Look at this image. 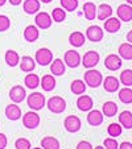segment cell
Returning a JSON list of instances; mask_svg holds the SVG:
<instances>
[{"instance_id":"12","label":"cell","mask_w":132,"mask_h":149,"mask_svg":"<svg viewBox=\"0 0 132 149\" xmlns=\"http://www.w3.org/2000/svg\"><path fill=\"white\" fill-rule=\"evenodd\" d=\"M116 13H118V19L120 21H131L132 20V7L131 4H120L116 9Z\"/></svg>"},{"instance_id":"40","label":"cell","mask_w":132,"mask_h":149,"mask_svg":"<svg viewBox=\"0 0 132 149\" xmlns=\"http://www.w3.org/2000/svg\"><path fill=\"white\" fill-rule=\"evenodd\" d=\"M11 26V20L6 15H0V32H6Z\"/></svg>"},{"instance_id":"36","label":"cell","mask_w":132,"mask_h":149,"mask_svg":"<svg viewBox=\"0 0 132 149\" xmlns=\"http://www.w3.org/2000/svg\"><path fill=\"white\" fill-rule=\"evenodd\" d=\"M122 131H123V127L120 125V124L118 123H111L108 125V128H107V132H108V135L111 136V137H118V136L122 135Z\"/></svg>"},{"instance_id":"49","label":"cell","mask_w":132,"mask_h":149,"mask_svg":"<svg viewBox=\"0 0 132 149\" xmlns=\"http://www.w3.org/2000/svg\"><path fill=\"white\" fill-rule=\"evenodd\" d=\"M94 149H104V146H95Z\"/></svg>"},{"instance_id":"35","label":"cell","mask_w":132,"mask_h":149,"mask_svg":"<svg viewBox=\"0 0 132 149\" xmlns=\"http://www.w3.org/2000/svg\"><path fill=\"white\" fill-rule=\"evenodd\" d=\"M122 84H124L126 87L132 86V70L131 69H126L120 73V78H119Z\"/></svg>"},{"instance_id":"30","label":"cell","mask_w":132,"mask_h":149,"mask_svg":"<svg viewBox=\"0 0 132 149\" xmlns=\"http://www.w3.org/2000/svg\"><path fill=\"white\" fill-rule=\"evenodd\" d=\"M70 90H71V93L75 94V95H82V94H85V91H86V83H85V81L75 79V81L71 82Z\"/></svg>"},{"instance_id":"44","label":"cell","mask_w":132,"mask_h":149,"mask_svg":"<svg viewBox=\"0 0 132 149\" xmlns=\"http://www.w3.org/2000/svg\"><path fill=\"white\" fill-rule=\"evenodd\" d=\"M119 149H132V143L124 141V143L119 144Z\"/></svg>"},{"instance_id":"10","label":"cell","mask_w":132,"mask_h":149,"mask_svg":"<svg viewBox=\"0 0 132 149\" xmlns=\"http://www.w3.org/2000/svg\"><path fill=\"white\" fill-rule=\"evenodd\" d=\"M34 21H36V26H37V28H40V29H48V28H50L53 19H52V16L49 13H46V12H38V13L36 15Z\"/></svg>"},{"instance_id":"29","label":"cell","mask_w":132,"mask_h":149,"mask_svg":"<svg viewBox=\"0 0 132 149\" xmlns=\"http://www.w3.org/2000/svg\"><path fill=\"white\" fill-rule=\"evenodd\" d=\"M102 112L107 118H112L118 113V104L114 103V102H106L103 104V107H102Z\"/></svg>"},{"instance_id":"25","label":"cell","mask_w":132,"mask_h":149,"mask_svg":"<svg viewBox=\"0 0 132 149\" xmlns=\"http://www.w3.org/2000/svg\"><path fill=\"white\" fill-rule=\"evenodd\" d=\"M42 149H59V141L53 136H45L41 140Z\"/></svg>"},{"instance_id":"43","label":"cell","mask_w":132,"mask_h":149,"mask_svg":"<svg viewBox=\"0 0 132 149\" xmlns=\"http://www.w3.org/2000/svg\"><path fill=\"white\" fill-rule=\"evenodd\" d=\"M7 144H8V139L4 133H0V149H6Z\"/></svg>"},{"instance_id":"28","label":"cell","mask_w":132,"mask_h":149,"mask_svg":"<svg viewBox=\"0 0 132 149\" xmlns=\"http://www.w3.org/2000/svg\"><path fill=\"white\" fill-rule=\"evenodd\" d=\"M119 124L126 130H131L132 128V112L129 111H123L119 115Z\"/></svg>"},{"instance_id":"8","label":"cell","mask_w":132,"mask_h":149,"mask_svg":"<svg viewBox=\"0 0 132 149\" xmlns=\"http://www.w3.org/2000/svg\"><path fill=\"white\" fill-rule=\"evenodd\" d=\"M64 59H65V63L71 69L78 68V66L81 65V62H82L81 56H79V53L75 52V50H68L66 53H65Z\"/></svg>"},{"instance_id":"4","label":"cell","mask_w":132,"mask_h":149,"mask_svg":"<svg viewBox=\"0 0 132 149\" xmlns=\"http://www.w3.org/2000/svg\"><path fill=\"white\" fill-rule=\"evenodd\" d=\"M40 121H41V119H40V115L36 111H28L27 113L23 115V124L28 130L37 128L40 125Z\"/></svg>"},{"instance_id":"16","label":"cell","mask_w":132,"mask_h":149,"mask_svg":"<svg viewBox=\"0 0 132 149\" xmlns=\"http://www.w3.org/2000/svg\"><path fill=\"white\" fill-rule=\"evenodd\" d=\"M103 112L99 110H90L89 111V115H87V123L93 127H98L103 123Z\"/></svg>"},{"instance_id":"34","label":"cell","mask_w":132,"mask_h":149,"mask_svg":"<svg viewBox=\"0 0 132 149\" xmlns=\"http://www.w3.org/2000/svg\"><path fill=\"white\" fill-rule=\"evenodd\" d=\"M119 99L122 103L124 104H131L132 103V90L129 87H124L119 91Z\"/></svg>"},{"instance_id":"26","label":"cell","mask_w":132,"mask_h":149,"mask_svg":"<svg viewBox=\"0 0 132 149\" xmlns=\"http://www.w3.org/2000/svg\"><path fill=\"white\" fill-rule=\"evenodd\" d=\"M119 57L127 61H131L132 59V44L129 42H124L119 46Z\"/></svg>"},{"instance_id":"24","label":"cell","mask_w":132,"mask_h":149,"mask_svg":"<svg viewBox=\"0 0 132 149\" xmlns=\"http://www.w3.org/2000/svg\"><path fill=\"white\" fill-rule=\"evenodd\" d=\"M65 62L62 59L57 58L54 61H52V65H50V73H53V75H64L65 74Z\"/></svg>"},{"instance_id":"20","label":"cell","mask_w":132,"mask_h":149,"mask_svg":"<svg viewBox=\"0 0 132 149\" xmlns=\"http://www.w3.org/2000/svg\"><path fill=\"white\" fill-rule=\"evenodd\" d=\"M56 79H54L53 75H50V74H46V75H44L41 78V81H40V84H41V87L44 91H46V93H49V91H53L54 88H56Z\"/></svg>"},{"instance_id":"46","label":"cell","mask_w":132,"mask_h":149,"mask_svg":"<svg viewBox=\"0 0 132 149\" xmlns=\"http://www.w3.org/2000/svg\"><path fill=\"white\" fill-rule=\"evenodd\" d=\"M127 41H128L129 44H132V31H129L128 33H127Z\"/></svg>"},{"instance_id":"7","label":"cell","mask_w":132,"mask_h":149,"mask_svg":"<svg viewBox=\"0 0 132 149\" xmlns=\"http://www.w3.org/2000/svg\"><path fill=\"white\" fill-rule=\"evenodd\" d=\"M99 53L98 52H94V50H89L87 53H85V56L82 57V65L85 66L86 69H93L98 65L99 62Z\"/></svg>"},{"instance_id":"19","label":"cell","mask_w":132,"mask_h":149,"mask_svg":"<svg viewBox=\"0 0 132 149\" xmlns=\"http://www.w3.org/2000/svg\"><path fill=\"white\" fill-rule=\"evenodd\" d=\"M120 20L116 19V17H108V19L104 20V29L108 33H116L120 29Z\"/></svg>"},{"instance_id":"13","label":"cell","mask_w":132,"mask_h":149,"mask_svg":"<svg viewBox=\"0 0 132 149\" xmlns=\"http://www.w3.org/2000/svg\"><path fill=\"white\" fill-rule=\"evenodd\" d=\"M86 37L90 40L91 42H99L103 38V31H102V28L98 25H91L87 28Z\"/></svg>"},{"instance_id":"1","label":"cell","mask_w":132,"mask_h":149,"mask_svg":"<svg viewBox=\"0 0 132 149\" xmlns=\"http://www.w3.org/2000/svg\"><path fill=\"white\" fill-rule=\"evenodd\" d=\"M27 103H28V107L32 108L33 111H40L46 106L45 95L41 94V93L29 94L28 98H27Z\"/></svg>"},{"instance_id":"6","label":"cell","mask_w":132,"mask_h":149,"mask_svg":"<svg viewBox=\"0 0 132 149\" xmlns=\"http://www.w3.org/2000/svg\"><path fill=\"white\" fill-rule=\"evenodd\" d=\"M36 62L41 66H48L52 61H53V52H50L48 48H41L36 52V57H34Z\"/></svg>"},{"instance_id":"18","label":"cell","mask_w":132,"mask_h":149,"mask_svg":"<svg viewBox=\"0 0 132 149\" xmlns=\"http://www.w3.org/2000/svg\"><path fill=\"white\" fill-rule=\"evenodd\" d=\"M36 68V59H33L29 56H24L20 59V69L24 73H31Z\"/></svg>"},{"instance_id":"39","label":"cell","mask_w":132,"mask_h":149,"mask_svg":"<svg viewBox=\"0 0 132 149\" xmlns=\"http://www.w3.org/2000/svg\"><path fill=\"white\" fill-rule=\"evenodd\" d=\"M15 146L16 149H31L32 148V144L28 139H24V137H20L15 141Z\"/></svg>"},{"instance_id":"50","label":"cell","mask_w":132,"mask_h":149,"mask_svg":"<svg viewBox=\"0 0 132 149\" xmlns=\"http://www.w3.org/2000/svg\"><path fill=\"white\" fill-rule=\"evenodd\" d=\"M127 1H128V4H131L132 6V0H127Z\"/></svg>"},{"instance_id":"3","label":"cell","mask_w":132,"mask_h":149,"mask_svg":"<svg viewBox=\"0 0 132 149\" xmlns=\"http://www.w3.org/2000/svg\"><path fill=\"white\" fill-rule=\"evenodd\" d=\"M46 107L52 113H62L66 110V102L64 98L56 95L46 100Z\"/></svg>"},{"instance_id":"38","label":"cell","mask_w":132,"mask_h":149,"mask_svg":"<svg viewBox=\"0 0 132 149\" xmlns=\"http://www.w3.org/2000/svg\"><path fill=\"white\" fill-rule=\"evenodd\" d=\"M61 6L64 7V9L69 12H73L78 7V0H61Z\"/></svg>"},{"instance_id":"37","label":"cell","mask_w":132,"mask_h":149,"mask_svg":"<svg viewBox=\"0 0 132 149\" xmlns=\"http://www.w3.org/2000/svg\"><path fill=\"white\" fill-rule=\"evenodd\" d=\"M52 19L56 23H62L65 19H66V12L64 8H54L52 12Z\"/></svg>"},{"instance_id":"32","label":"cell","mask_w":132,"mask_h":149,"mask_svg":"<svg viewBox=\"0 0 132 149\" xmlns=\"http://www.w3.org/2000/svg\"><path fill=\"white\" fill-rule=\"evenodd\" d=\"M24 83H25V86L28 88L34 90V88H37L40 86V78H38V75H37V74L29 73L28 75L25 77V79H24Z\"/></svg>"},{"instance_id":"42","label":"cell","mask_w":132,"mask_h":149,"mask_svg":"<svg viewBox=\"0 0 132 149\" xmlns=\"http://www.w3.org/2000/svg\"><path fill=\"white\" fill-rule=\"evenodd\" d=\"M75 149H94V146L91 145V143H89V141L82 140V141H79V143L77 144Z\"/></svg>"},{"instance_id":"48","label":"cell","mask_w":132,"mask_h":149,"mask_svg":"<svg viewBox=\"0 0 132 149\" xmlns=\"http://www.w3.org/2000/svg\"><path fill=\"white\" fill-rule=\"evenodd\" d=\"M40 1H42V3H45V4H48V3H50L52 0H40Z\"/></svg>"},{"instance_id":"17","label":"cell","mask_w":132,"mask_h":149,"mask_svg":"<svg viewBox=\"0 0 132 149\" xmlns=\"http://www.w3.org/2000/svg\"><path fill=\"white\" fill-rule=\"evenodd\" d=\"M4 113H6L7 119H9V120H12V121H16L21 118V110H20V107L17 106V103L8 104L6 107Z\"/></svg>"},{"instance_id":"5","label":"cell","mask_w":132,"mask_h":149,"mask_svg":"<svg viewBox=\"0 0 132 149\" xmlns=\"http://www.w3.org/2000/svg\"><path fill=\"white\" fill-rule=\"evenodd\" d=\"M64 127L65 130L68 131L70 133H75L81 130L82 123H81V119L78 118L77 115H69L65 118L64 120Z\"/></svg>"},{"instance_id":"27","label":"cell","mask_w":132,"mask_h":149,"mask_svg":"<svg viewBox=\"0 0 132 149\" xmlns=\"http://www.w3.org/2000/svg\"><path fill=\"white\" fill-rule=\"evenodd\" d=\"M111 15H112V8L108 4H101L96 8V17L99 20H106L108 17H111Z\"/></svg>"},{"instance_id":"23","label":"cell","mask_w":132,"mask_h":149,"mask_svg":"<svg viewBox=\"0 0 132 149\" xmlns=\"http://www.w3.org/2000/svg\"><path fill=\"white\" fill-rule=\"evenodd\" d=\"M23 8L25 13L34 15L40 11V0H25L23 4Z\"/></svg>"},{"instance_id":"47","label":"cell","mask_w":132,"mask_h":149,"mask_svg":"<svg viewBox=\"0 0 132 149\" xmlns=\"http://www.w3.org/2000/svg\"><path fill=\"white\" fill-rule=\"evenodd\" d=\"M6 1L7 0H0V7H3L4 4H6Z\"/></svg>"},{"instance_id":"15","label":"cell","mask_w":132,"mask_h":149,"mask_svg":"<svg viewBox=\"0 0 132 149\" xmlns=\"http://www.w3.org/2000/svg\"><path fill=\"white\" fill-rule=\"evenodd\" d=\"M103 87L107 93H116L119 90V86H120V81H119L116 77L110 75L106 77V79L103 81Z\"/></svg>"},{"instance_id":"33","label":"cell","mask_w":132,"mask_h":149,"mask_svg":"<svg viewBox=\"0 0 132 149\" xmlns=\"http://www.w3.org/2000/svg\"><path fill=\"white\" fill-rule=\"evenodd\" d=\"M4 58H6L7 65L11 66V68H15V66H17L20 63V56L15 50H7Z\"/></svg>"},{"instance_id":"22","label":"cell","mask_w":132,"mask_h":149,"mask_svg":"<svg viewBox=\"0 0 132 149\" xmlns=\"http://www.w3.org/2000/svg\"><path fill=\"white\" fill-rule=\"evenodd\" d=\"M85 41H86V38H85V34L82 32H73L69 36V42L74 48H81L85 44Z\"/></svg>"},{"instance_id":"45","label":"cell","mask_w":132,"mask_h":149,"mask_svg":"<svg viewBox=\"0 0 132 149\" xmlns=\"http://www.w3.org/2000/svg\"><path fill=\"white\" fill-rule=\"evenodd\" d=\"M8 1L12 6H19V4H21V0H8Z\"/></svg>"},{"instance_id":"2","label":"cell","mask_w":132,"mask_h":149,"mask_svg":"<svg viewBox=\"0 0 132 149\" xmlns=\"http://www.w3.org/2000/svg\"><path fill=\"white\" fill-rule=\"evenodd\" d=\"M85 83H86V86H89V87H91V88L99 87V86L103 83V77H102L101 71L89 69V70L85 73Z\"/></svg>"},{"instance_id":"11","label":"cell","mask_w":132,"mask_h":149,"mask_svg":"<svg viewBox=\"0 0 132 149\" xmlns=\"http://www.w3.org/2000/svg\"><path fill=\"white\" fill-rule=\"evenodd\" d=\"M27 98V91L24 87L21 86H13V87L9 90V99H11L13 103H21L24 99Z\"/></svg>"},{"instance_id":"14","label":"cell","mask_w":132,"mask_h":149,"mask_svg":"<svg viewBox=\"0 0 132 149\" xmlns=\"http://www.w3.org/2000/svg\"><path fill=\"white\" fill-rule=\"evenodd\" d=\"M94 103L91 96L89 95H79V98L77 99V107H78L79 111H83V112H89V111L93 108Z\"/></svg>"},{"instance_id":"51","label":"cell","mask_w":132,"mask_h":149,"mask_svg":"<svg viewBox=\"0 0 132 149\" xmlns=\"http://www.w3.org/2000/svg\"><path fill=\"white\" fill-rule=\"evenodd\" d=\"M31 149H42V148H40V146H36V148H31Z\"/></svg>"},{"instance_id":"9","label":"cell","mask_w":132,"mask_h":149,"mask_svg":"<svg viewBox=\"0 0 132 149\" xmlns=\"http://www.w3.org/2000/svg\"><path fill=\"white\" fill-rule=\"evenodd\" d=\"M122 58L116 54H108L104 58V68L110 71H116L122 68Z\"/></svg>"},{"instance_id":"31","label":"cell","mask_w":132,"mask_h":149,"mask_svg":"<svg viewBox=\"0 0 132 149\" xmlns=\"http://www.w3.org/2000/svg\"><path fill=\"white\" fill-rule=\"evenodd\" d=\"M83 15L87 20H94L96 16V7L94 3L91 1H87L83 4Z\"/></svg>"},{"instance_id":"21","label":"cell","mask_w":132,"mask_h":149,"mask_svg":"<svg viewBox=\"0 0 132 149\" xmlns=\"http://www.w3.org/2000/svg\"><path fill=\"white\" fill-rule=\"evenodd\" d=\"M40 37V31L36 25H28L24 31V38L28 42H34Z\"/></svg>"},{"instance_id":"41","label":"cell","mask_w":132,"mask_h":149,"mask_svg":"<svg viewBox=\"0 0 132 149\" xmlns=\"http://www.w3.org/2000/svg\"><path fill=\"white\" fill-rule=\"evenodd\" d=\"M103 146H104V149H119V144H118V141H116L115 137L104 139Z\"/></svg>"}]
</instances>
